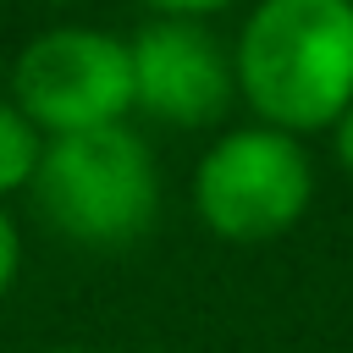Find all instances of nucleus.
<instances>
[{"mask_svg":"<svg viewBox=\"0 0 353 353\" xmlns=\"http://www.w3.org/2000/svg\"><path fill=\"white\" fill-rule=\"evenodd\" d=\"M44 132L17 110V99H0V204L11 193H28L44 160Z\"/></svg>","mask_w":353,"mask_h":353,"instance_id":"nucleus-6","label":"nucleus"},{"mask_svg":"<svg viewBox=\"0 0 353 353\" xmlns=\"http://www.w3.org/2000/svg\"><path fill=\"white\" fill-rule=\"evenodd\" d=\"M44 6H72V0H44Z\"/></svg>","mask_w":353,"mask_h":353,"instance_id":"nucleus-11","label":"nucleus"},{"mask_svg":"<svg viewBox=\"0 0 353 353\" xmlns=\"http://www.w3.org/2000/svg\"><path fill=\"white\" fill-rule=\"evenodd\" d=\"M11 99L44 138L127 121L132 116L127 39L88 22H55L33 33L11 61Z\"/></svg>","mask_w":353,"mask_h":353,"instance_id":"nucleus-4","label":"nucleus"},{"mask_svg":"<svg viewBox=\"0 0 353 353\" xmlns=\"http://www.w3.org/2000/svg\"><path fill=\"white\" fill-rule=\"evenodd\" d=\"M17 276H22V232H17L11 210L0 204V298L17 287Z\"/></svg>","mask_w":353,"mask_h":353,"instance_id":"nucleus-7","label":"nucleus"},{"mask_svg":"<svg viewBox=\"0 0 353 353\" xmlns=\"http://www.w3.org/2000/svg\"><path fill=\"white\" fill-rule=\"evenodd\" d=\"M149 6V17H182V22H210V17H221V11H232V6H243V0H143Z\"/></svg>","mask_w":353,"mask_h":353,"instance_id":"nucleus-8","label":"nucleus"},{"mask_svg":"<svg viewBox=\"0 0 353 353\" xmlns=\"http://www.w3.org/2000/svg\"><path fill=\"white\" fill-rule=\"evenodd\" d=\"M193 215L221 243H270L287 237L314 204V160L303 138L243 121L204 143L193 182Z\"/></svg>","mask_w":353,"mask_h":353,"instance_id":"nucleus-3","label":"nucleus"},{"mask_svg":"<svg viewBox=\"0 0 353 353\" xmlns=\"http://www.w3.org/2000/svg\"><path fill=\"white\" fill-rule=\"evenodd\" d=\"M237 99L287 138L353 110V0H254L232 33Z\"/></svg>","mask_w":353,"mask_h":353,"instance_id":"nucleus-1","label":"nucleus"},{"mask_svg":"<svg viewBox=\"0 0 353 353\" xmlns=\"http://www.w3.org/2000/svg\"><path fill=\"white\" fill-rule=\"evenodd\" d=\"M28 193L33 210L61 237L88 248H121L143 237L160 215V165L149 138L116 121V127L50 138Z\"/></svg>","mask_w":353,"mask_h":353,"instance_id":"nucleus-2","label":"nucleus"},{"mask_svg":"<svg viewBox=\"0 0 353 353\" xmlns=\"http://www.w3.org/2000/svg\"><path fill=\"white\" fill-rule=\"evenodd\" d=\"M325 138H331V160H336V171L353 182V110H342L336 127H331Z\"/></svg>","mask_w":353,"mask_h":353,"instance_id":"nucleus-9","label":"nucleus"},{"mask_svg":"<svg viewBox=\"0 0 353 353\" xmlns=\"http://www.w3.org/2000/svg\"><path fill=\"white\" fill-rule=\"evenodd\" d=\"M39 353H94V347H72V342H66V347H39Z\"/></svg>","mask_w":353,"mask_h":353,"instance_id":"nucleus-10","label":"nucleus"},{"mask_svg":"<svg viewBox=\"0 0 353 353\" xmlns=\"http://www.w3.org/2000/svg\"><path fill=\"white\" fill-rule=\"evenodd\" d=\"M127 55H132V110H143L149 121L204 132L221 127V116L237 99L232 39H221L210 22L149 17L132 28Z\"/></svg>","mask_w":353,"mask_h":353,"instance_id":"nucleus-5","label":"nucleus"}]
</instances>
